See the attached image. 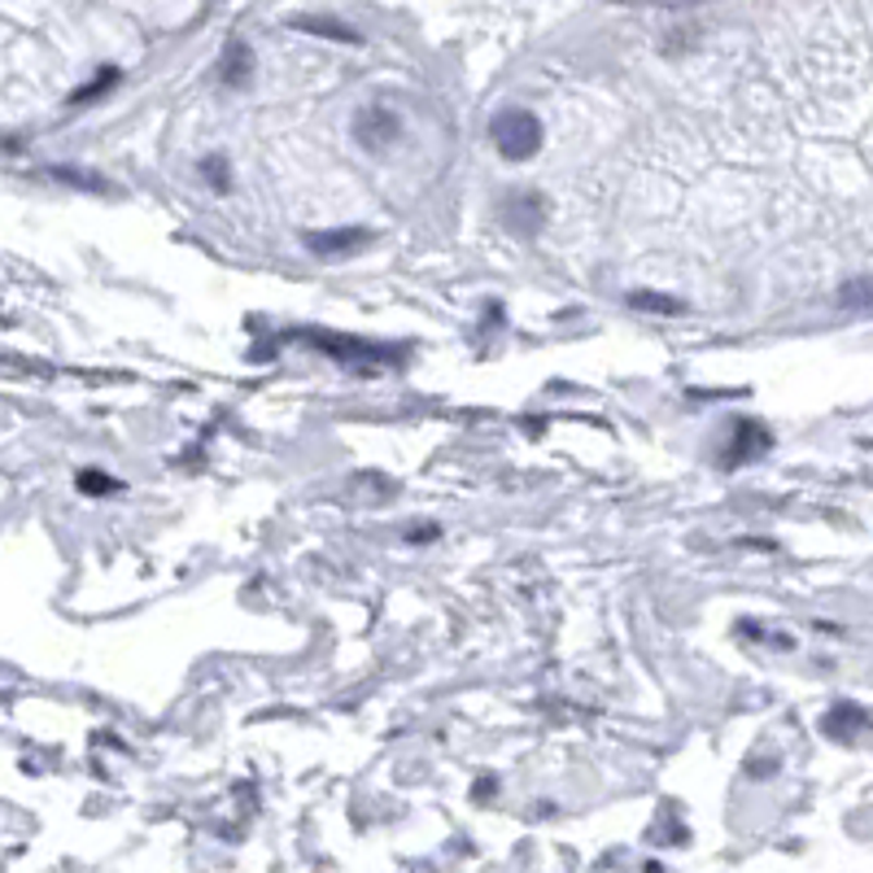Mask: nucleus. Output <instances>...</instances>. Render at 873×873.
<instances>
[{
    "label": "nucleus",
    "instance_id": "1",
    "mask_svg": "<svg viewBox=\"0 0 873 873\" xmlns=\"http://www.w3.org/2000/svg\"><path fill=\"white\" fill-rule=\"evenodd\" d=\"M489 140H493V148H498L506 162H528V157L541 153L546 131H541V118H537L533 109L506 105V109H498V113L489 118Z\"/></svg>",
    "mask_w": 873,
    "mask_h": 873
},
{
    "label": "nucleus",
    "instance_id": "2",
    "mask_svg": "<svg viewBox=\"0 0 873 873\" xmlns=\"http://www.w3.org/2000/svg\"><path fill=\"white\" fill-rule=\"evenodd\" d=\"M354 140L367 148V153H384V148H393L402 135H406V127H402V113L393 109V105H380V100H371V105H362L358 113H354Z\"/></svg>",
    "mask_w": 873,
    "mask_h": 873
},
{
    "label": "nucleus",
    "instance_id": "3",
    "mask_svg": "<svg viewBox=\"0 0 873 873\" xmlns=\"http://www.w3.org/2000/svg\"><path fill=\"white\" fill-rule=\"evenodd\" d=\"M367 240H371L367 227H327V231H310V236H306V249H310L314 258H345V253L362 249Z\"/></svg>",
    "mask_w": 873,
    "mask_h": 873
},
{
    "label": "nucleus",
    "instance_id": "4",
    "mask_svg": "<svg viewBox=\"0 0 873 873\" xmlns=\"http://www.w3.org/2000/svg\"><path fill=\"white\" fill-rule=\"evenodd\" d=\"M768 432L755 423V419H738L733 423V441H729V454H725V467H738V463H751L755 454L768 450Z\"/></svg>",
    "mask_w": 873,
    "mask_h": 873
},
{
    "label": "nucleus",
    "instance_id": "5",
    "mask_svg": "<svg viewBox=\"0 0 873 873\" xmlns=\"http://www.w3.org/2000/svg\"><path fill=\"white\" fill-rule=\"evenodd\" d=\"M541 218H546V205H541L533 192L515 196V201H511V210H506V223H511L519 236H533V231L541 227Z\"/></svg>",
    "mask_w": 873,
    "mask_h": 873
},
{
    "label": "nucleus",
    "instance_id": "6",
    "mask_svg": "<svg viewBox=\"0 0 873 873\" xmlns=\"http://www.w3.org/2000/svg\"><path fill=\"white\" fill-rule=\"evenodd\" d=\"M253 79V57H249V48L236 39V44H227V57H223V83L227 87H244Z\"/></svg>",
    "mask_w": 873,
    "mask_h": 873
},
{
    "label": "nucleus",
    "instance_id": "7",
    "mask_svg": "<svg viewBox=\"0 0 873 873\" xmlns=\"http://www.w3.org/2000/svg\"><path fill=\"white\" fill-rule=\"evenodd\" d=\"M821 725H825V733H834V738H847L851 729H864V725H869V716H864L856 703H838V707H829V711H825V720H821Z\"/></svg>",
    "mask_w": 873,
    "mask_h": 873
},
{
    "label": "nucleus",
    "instance_id": "8",
    "mask_svg": "<svg viewBox=\"0 0 873 873\" xmlns=\"http://www.w3.org/2000/svg\"><path fill=\"white\" fill-rule=\"evenodd\" d=\"M118 83V65H100V74H92L74 96H70V105H87V100H96V96H105L109 87Z\"/></svg>",
    "mask_w": 873,
    "mask_h": 873
},
{
    "label": "nucleus",
    "instance_id": "9",
    "mask_svg": "<svg viewBox=\"0 0 873 873\" xmlns=\"http://www.w3.org/2000/svg\"><path fill=\"white\" fill-rule=\"evenodd\" d=\"M196 170H201V179H205L214 192H231V166H227V157H223V153H210V157H205Z\"/></svg>",
    "mask_w": 873,
    "mask_h": 873
},
{
    "label": "nucleus",
    "instance_id": "10",
    "mask_svg": "<svg viewBox=\"0 0 873 873\" xmlns=\"http://www.w3.org/2000/svg\"><path fill=\"white\" fill-rule=\"evenodd\" d=\"M629 306L650 310V314H681V301H677V297H663V292H650V288L629 292Z\"/></svg>",
    "mask_w": 873,
    "mask_h": 873
},
{
    "label": "nucleus",
    "instance_id": "11",
    "mask_svg": "<svg viewBox=\"0 0 873 873\" xmlns=\"http://www.w3.org/2000/svg\"><path fill=\"white\" fill-rule=\"evenodd\" d=\"M74 485H79V493H87V498H105V493H118L122 480H113L109 471H92V467H83V471L74 476Z\"/></svg>",
    "mask_w": 873,
    "mask_h": 873
},
{
    "label": "nucleus",
    "instance_id": "12",
    "mask_svg": "<svg viewBox=\"0 0 873 873\" xmlns=\"http://www.w3.org/2000/svg\"><path fill=\"white\" fill-rule=\"evenodd\" d=\"M838 301H842L847 310H864V306H873V279H869V275L847 279V284L838 288Z\"/></svg>",
    "mask_w": 873,
    "mask_h": 873
},
{
    "label": "nucleus",
    "instance_id": "13",
    "mask_svg": "<svg viewBox=\"0 0 873 873\" xmlns=\"http://www.w3.org/2000/svg\"><path fill=\"white\" fill-rule=\"evenodd\" d=\"M52 175H57L61 183H74V188H87V192H109V183H105L100 175H83L79 166H52Z\"/></svg>",
    "mask_w": 873,
    "mask_h": 873
},
{
    "label": "nucleus",
    "instance_id": "14",
    "mask_svg": "<svg viewBox=\"0 0 873 873\" xmlns=\"http://www.w3.org/2000/svg\"><path fill=\"white\" fill-rule=\"evenodd\" d=\"M301 31H310V35H323V39H349V44H358V31H349L345 22H319V17H306V22H301Z\"/></svg>",
    "mask_w": 873,
    "mask_h": 873
}]
</instances>
